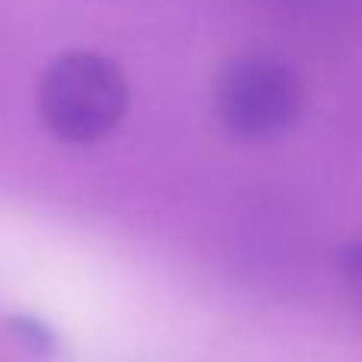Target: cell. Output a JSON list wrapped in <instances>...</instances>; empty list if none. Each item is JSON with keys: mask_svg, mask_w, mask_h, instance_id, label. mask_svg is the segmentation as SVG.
<instances>
[{"mask_svg": "<svg viewBox=\"0 0 362 362\" xmlns=\"http://www.w3.org/2000/svg\"><path fill=\"white\" fill-rule=\"evenodd\" d=\"M35 105L51 137L70 146H89L124 121L131 83L102 51H64L45 67Z\"/></svg>", "mask_w": 362, "mask_h": 362, "instance_id": "6da1fadb", "label": "cell"}, {"mask_svg": "<svg viewBox=\"0 0 362 362\" xmlns=\"http://www.w3.org/2000/svg\"><path fill=\"white\" fill-rule=\"evenodd\" d=\"M6 334L23 346L25 353L38 359H48L61 350V334L54 331V325L38 315H29V312H16L6 318Z\"/></svg>", "mask_w": 362, "mask_h": 362, "instance_id": "3957f363", "label": "cell"}, {"mask_svg": "<svg viewBox=\"0 0 362 362\" xmlns=\"http://www.w3.org/2000/svg\"><path fill=\"white\" fill-rule=\"evenodd\" d=\"M337 264H340V270L362 289V242H353V245H346V248H340Z\"/></svg>", "mask_w": 362, "mask_h": 362, "instance_id": "277c9868", "label": "cell"}, {"mask_svg": "<svg viewBox=\"0 0 362 362\" xmlns=\"http://www.w3.org/2000/svg\"><path fill=\"white\" fill-rule=\"evenodd\" d=\"M305 89L286 61L274 54H238L216 74L213 105L226 131L245 140H270L296 124Z\"/></svg>", "mask_w": 362, "mask_h": 362, "instance_id": "7a4b0ae2", "label": "cell"}]
</instances>
